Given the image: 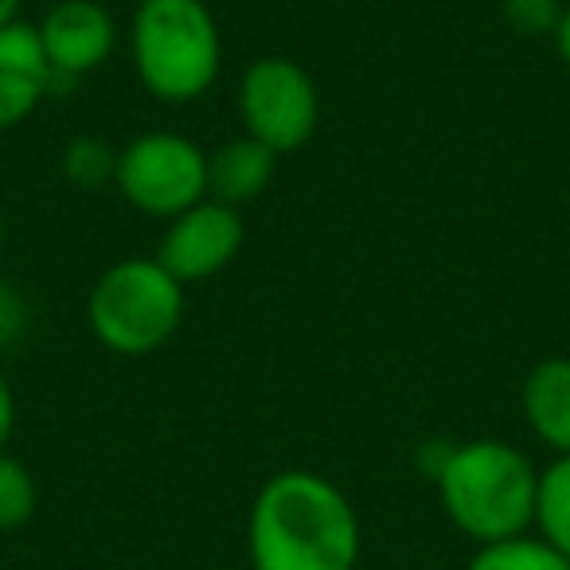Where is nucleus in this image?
<instances>
[{
  "instance_id": "nucleus-1",
  "label": "nucleus",
  "mask_w": 570,
  "mask_h": 570,
  "mask_svg": "<svg viewBox=\"0 0 570 570\" xmlns=\"http://www.w3.org/2000/svg\"><path fill=\"white\" fill-rule=\"evenodd\" d=\"M364 531L344 489L313 469L266 476L246 515L254 570H356Z\"/></svg>"
},
{
  "instance_id": "nucleus-2",
  "label": "nucleus",
  "mask_w": 570,
  "mask_h": 570,
  "mask_svg": "<svg viewBox=\"0 0 570 570\" xmlns=\"http://www.w3.org/2000/svg\"><path fill=\"white\" fill-rule=\"evenodd\" d=\"M434 484L442 512L476 547L531 531L539 469L512 442L473 438L450 445L434 465Z\"/></svg>"
},
{
  "instance_id": "nucleus-3",
  "label": "nucleus",
  "mask_w": 570,
  "mask_h": 570,
  "mask_svg": "<svg viewBox=\"0 0 570 570\" xmlns=\"http://www.w3.org/2000/svg\"><path fill=\"white\" fill-rule=\"evenodd\" d=\"M129 59L145 95L165 106L199 102L223 67V32L207 0H137Z\"/></svg>"
},
{
  "instance_id": "nucleus-4",
  "label": "nucleus",
  "mask_w": 570,
  "mask_h": 570,
  "mask_svg": "<svg viewBox=\"0 0 570 570\" xmlns=\"http://www.w3.org/2000/svg\"><path fill=\"white\" fill-rule=\"evenodd\" d=\"M184 289L157 258H121L87 294L90 336L114 356H153L184 321Z\"/></svg>"
},
{
  "instance_id": "nucleus-5",
  "label": "nucleus",
  "mask_w": 570,
  "mask_h": 570,
  "mask_svg": "<svg viewBox=\"0 0 570 570\" xmlns=\"http://www.w3.org/2000/svg\"><path fill=\"white\" fill-rule=\"evenodd\" d=\"M114 188L149 219H176L207 199V149L173 129H149L118 145Z\"/></svg>"
},
{
  "instance_id": "nucleus-6",
  "label": "nucleus",
  "mask_w": 570,
  "mask_h": 570,
  "mask_svg": "<svg viewBox=\"0 0 570 570\" xmlns=\"http://www.w3.org/2000/svg\"><path fill=\"white\" fill-rule=\"evenodd\" d=\"M235 110L246 137L274 149L277 157L297 153L313 141L321 126L317 79L297 59L262 56L238 79Z\"/></svg>"
},
{
  "instance_id": "nucleus-7",
  "label": "nucleus",
  "mask_w": 570,
  "mask_h": 570,
  "mask_svg": "<svg viewBox=\"0 0 570 570\" xmlns=\"http://www.w3.org/2000/svg\"><path fill=\"white\" fill-rule=\"evenodd\" d=\"M246 243V219L238 207L219 199H199L196 207L168 219L160 246L153 258L168 269L180 285H196L223 274L238 258Z\"/></svg>"
},
{
  "instance_id": "nucleus-8",
  "label": "nucleus",
  "mask_w": 570,
  "mask_h": 570,
  "mask_svg": "<svg viewBox=\"0 0 570 570\" xmlns=\"http://www.w3.org/2000/svg\"><path fill=\"white\" fill-rule=\"evenodd\" d=\"M40 48L56 75V87L95 75L118 48V20L102 0H56L36 24Z\"/></svg>"
},
{
  "instance_id": "nucleus-9",
  "label": "nucleus",
  "mask_w": 570,
  "mask_h": 570,
  "mask_svg": "<svg viewBox=\"0 0 570 570\" xmlns=\"http://www.w3.org/2000/svg\"><path fill=\"white\" fill-rule=\"evenodd\" d=\"M56 95V75L40 48L36 24L17 20L0 28V134L24 126Z\"/></svg>"
},
{
  "instance_id": "nucleus-10",
  "label": "nucleus",
  "mask_w": 570,
  "mask_h": 570,
  "mask_svg": "<svg viewBox=\"0 0 570 570\" xmlns=\"http://www.w3.org/2000/svg\"><path fill=\"white\" fill-rule=\"evenodd\" d=\"M520 411L554 458L570 453V356H547L523 375Z\"/></svg>"
},
{
  "instance_id": "nucleus-11",
  "label": "nucleus",
  "mask_w": 570,
  "mask_h": 570,
  "mask_svg": "<svg viewBox=\"0 0 570 570\" xmlns=\"http://www.w3.org/2000/svg\"><path fill=\"white\" fill-rule=\"evenodd\" d=\"M277 173V153L254 137L238 134L207 153V196L243 212L269 188Z\"/></svg>"
},
{
  "instance_id": "nucleus-12",
  "label": "nucleus",
  "mask_w": 570,
  "mask_h": 570,
  "mask_svg": "<svg viewBox=\"0 0 570 570\" xmlns=\"http://www.w3.org/2000/svg\"><path fill=\"white\" fill-rule=\"evenodd\" d=\"M531 531L570 559V453L551 458V465L539 469L535 520H531Z\"/></svg>"
},
{
  "instance_id": "nucleus-13",
  "label": "nucleus",
  "mask_w": 570,
  "mask_h": 570,
  "mask_svg": "<svg viewBox=\"0 0 570 570\" xmlns=\"http://www.w3.org/2000/svg\"><path fill=\"white\" fill-rule=\"evenodd\" d=\"M465 570H570V559L554 551L551 543H543L535 531H528V535L476 547Z\"/></svg>"
},
{
  "instance_id": "nucleus-14",
  "label": "nucleus",
  "mask_w": 570,
  "mask_h": 570,
  "mask_svg": "<svg viewBox=\"0 0 570 570\" xmlns=\"http://www.w3.org/2000/svg\"><path fill=\"white\" fill-rule=\"evenodd\" d=\"M59 168L75 188H114V173H118V145H110L98 134H79L63 145L59 153Z\"/></svg>"
},
{
  "instance_id": "nucleus-15",
  "label": "nucleus",
  "mask_w": 570,
  "mask_h": 570,
  "mask_svg": "<svg viewBox=\"0 0 570 570\" xmlns=\"http://www.w3.org/2000/svg\"><path fill=\"white\" fill-rule=\"evenodd\" d=\"M40 508L36 473L9 450L0 453V531H20Z\"/></svg>"
},
{
  "instance_id": "nucleus-16",
  "label": "nucleus",
  "mask_w": 570,
  "mask_h": 570,
  "mask_svg": "<svg viewBox=\"0 0 570 570\" xmlns=\"http://www.w3.org/2000/svg\"><path fill=\"white\" fill-rule=\"evenodd\" d=\"M562 0H500V17L523 40H551L562 20Z\"/></svg>"
},
{
  "instance_id": "nucleus-17",
  "label": "nucleus",
  "mask_w": 570,
  "mask_h": 570,
  "mask_svg": "<svg viewBox=\"0 0 570 570\" xmlns=\"http://www.w3.org/2000/svg\"><path fill=\"white\" fill-rule=\"evenodd\" d=\"M24 325H28L24 297L0 277V348H12L20 341V333H24Z\"/></svg>"
},
{
  "instance_id": "nucleus-18",
  "label": "nucleus",
  "mask_w": 570,
  "mask_h": 570,
  "mask_svg": "<svg viewBox=\"0 0 570 570\" xmlns=\"http://www.w3.org/2000/svg\"><path fill=\"white\" fill-rule=\"evenodd\" d=\"M12 430H17V391H12V383L0 372V453L9 450Z\"/></svg>"
},
{
  "instance_id": "nucleus-19",
  "label": "nucleus",
  "mask_w": 570,
  "mask_h": 570,
  "mask_svg": "<svg viewBox=\"0 0 570 570\" xmlns=\"http://www.w3.org/2000/svg\"><path fill=\"white\" fill-rule=\"evenodd\" d=\"M551 43H554V51H559L562 63L570 67V0H567V9H562V20H559V28H554Z\"/></svg>"
},
{
  "instance_id": "nucleus-20",
  "label": "nucleus",
  "mask_w": 570,
  "mask_h": 570,
  "mask_svg": "<svg viewBox=\"0 0 570 570\" xmlns=\"http://www.w3.org/2000/svg\"><path fill=\"white\" fill-rule=\"evenodd\" d=\"M20 4H24V0H0V28L17 24V20H20Z\"/></svg>"
},
{
  "instance_id": "nucleus-21",
  "label": "nucleus",
  "mask_w": 570,
  "mask_h": 570,
  "mask_svg": "<svg viewBox=\"0 0 570 570\" xmlns=\"http://www.w3.org/2000/svg\"><path fill=\"white\" fill-rule=\"evenodd\" d=\"M0 250H4V212H0Z\"/></svg>"
}]
</instances>
